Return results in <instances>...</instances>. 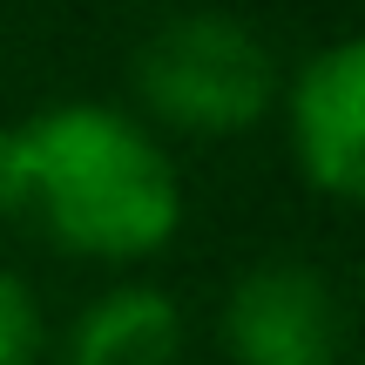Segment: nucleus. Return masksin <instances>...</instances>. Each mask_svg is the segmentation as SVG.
Instances as JSON below:
<instances>
[{
	"instance_id": "nucleus-3",
	"label": "nucleus",
	"mask_w": 365,
	"mask_h": 365,
	"mask_svg": "<svg viewBox=\"0 0 365 365\" xmlns=\"http://www.w3.org/2000/svg\"><path fill=\"white\" fill-rule=\"evenodd\" d=\"M230 365H345V304L318 264H250L223 298Z\"/></svg>"
},
{
	"instance_id": "nucleus-4",
	"label": "nucleus",
	"mask_w": 365,
	"mask_h": 365,
	"mask_svg": "<svg viewBox=\"0 0 365 365\" xmlns=\"http://www.w3.org/2000/svg\"><path fill=\"white\" fill-rule=\"evenodd\" d=\"M291 135V163L325 203H359L365 196V48L359 41H325L304 54L298 75L277 88Z\"/></svg>"
},
{
	"instance_id": "nucleus-2",
	"label": "nucleus",
	"mask_w": 365,
	"mask_h": 365,
	"mask_svg": "<svg viewBox=\"0 0 365 365\" xmlns=\"http://www.w3.org/2000/svg\"><path fill=\"white\" fill-rule=\"evenodd\" d=\"M129 88L176 135H244L277 108V54L250 21L217 7L170 14L135 48Z\"/></svg>"
},
{
	"instance_id": "nucleus-5",
	"label": "nucleus",
	"mask_w": 365,
	"mask_h": 365,
	"mask_svg": "<svg viewBox=\"0 0 365 365\" xmlns=\"http://www.w3.org/2000/svg\"><path fill=\"white\" fill-rule=\"evenodd\" d=\"M182 312L156 284H115L68 325V365H176Z\"/></svg>"
},
{
	"instance_id": "nucleus-7",
	"label": "nucleus",
	"mask_w": 365,
	"mask_h": 365,
	"mask_svg": "<svg viewBox=\"0 0 365 365\" xmlns=\"http://www.w3.org/2000/svg\"><path fill=\"white\" fill-rule=\"evenodd\" d=\"M21 210V163H14V129H0V217Z\"/></svg>"
},
{
	"instance_id": "nucleus-1",
	"label": "nucleus",
	"mask_w": 365,
	"mask_h": 365,
	"mask_svg": "<svg viewBox=\"0 0 365 365\" xmlns=\"http://www.w3.org/2000/svg\"><path fill=\"white\" fill-rule=\"evenodd\" d=\"M21 203L75 257L135 264L182 230V176L170 149L108 102H54L14 129Z\"/></svg>"
},
{
	"instance_id": "nucleus-6",
	"label": "nucleus",
	"mask_w": 365,
	"mask_h": 365,
	"mask_svg": "<svg viewBox=\"0 0 365 365\" xmlns=\"http://www.w3.org/2000/svg\"><path fill=\"white\" fill-rule=\"evenodd\" d=\"M0 365H41V304L14 271H0Z\"/></svg>"
}]
</instances>
